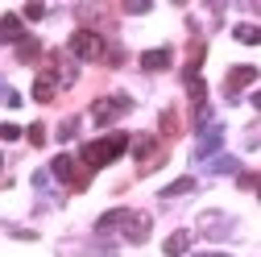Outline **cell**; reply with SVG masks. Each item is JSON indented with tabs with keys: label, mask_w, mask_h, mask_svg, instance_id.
Instances as JSON below:
<instances>
[{
	"label": "cell",
	"mask_w": 261,
	"mask_h": 257,
	"mask_svg": "<svg viewBox=\"0 0 261 257\" xmlns=\"http://www.w3.org/2000/svg\"><path fill=\"white\" fill-rule=\"evenodd\" d=\"M95 228H100V233H108V228H124V241L141 245V241L149 237V216H145V212H128V208H116V212H104Z\"/></svg>",
	"instance_id": "6da1fadb"
},
{
	"label": "cell",
	"mask_w": 261,
	"mask_h": 257,
	"mask_svg": "<svg viewBox=\"0 0 261 257\" xmlns=\"http://www.w3.org/2000/svg\"><path fill=\"white\" fill-rule=\"evenodd\" d=\"M124 149H128V137H124V133H108V137H100V141H87V145H83V166L100 170V166L116 162Z\"/></svg>",
	"instance_id": "7a4b0ae2"
},
{
	"label": "cell",
	"mask_w": 261,
	"mask_h": 257,
	"mask_svg": "<svg viewBox=\"0 0 261 257\" xmlns=\"http://www.w3.org/2000/svg\"><path fill=\"white\" fill-rule=\"evenodd\" d=\"M71 54L95 62V58H108V46H104V38L95 34V29H75L71 34Z\"/></svg>",
	"instance_id": "3957f363"
},
{
	"label": "cell",
	"mask_w": 261,
	"mask_h": 257,
	"mask_svg": "<svg viewBox=\"0 0 261 257\" xmlns=\"http://www.w3.org/2000/svg\"><path fill=\"white\" fill-rule=\"evenodd\" d=\"M128 108H133V100H128V95H108V100H95L91 120H95V124H112V120L124 116Z\"/></svg>",
	"instance_id": "277c9868"
},
{
	"label": "cell",
	"mask_w": 261,
	"mask_h": 257,
	"mask_svg": "<svg viewBox=\"0 0 261 257\" xmlns=\"http://www.w3.org/2000/svg\"><path fill=\"white\" fill-rule=\"evenodd\" d=\"M50 174H54L58 183H71V187H79V191L87 187V174H75V158H71V153H58L54 162H50Z\"/></svg>",
	"instance_id": "5b68a950"
},
{
	"label": "cell",
	"mask_w": 261,
	"mask_h": 257,
	"mask_svg": "<svg viewBox=\"0 0 261 257\" xmlns=\"http://www.w3.org/2000/svg\"><path fill=\"white\" fill-rule=\"evenodd\" d=\"M253 79H257V67H232V71H228V79H224V95H228V100H237V95H241Z\"/></svg>",
	"instance_id": "8992f818"
},
{
	"label": "cell",
	"mask_w": 261,
	"mask_h": 257,
	"mask_svg": "<svg viewBox=\"0 0 261 257\" xmlns=\"http://www.w3.org/2000/svg\"><path fill=\"white\" fill-rule=\"evenodd\" d=\"M133 153H137L141 170H153V162H162V149H158V141H153V137H137Z\"/></svg>",
	"instance_id": "52a82bcc"
},
{
	"label": "cell",
	"mask_w": 261,
	"mask_h": 257,
	"mask_svg": "<svg viewBox=\"0 0 261 257\" xmlns=\"http://www.w3.org/2000/svg\"><path fill=\"white\" fill-rule=\"evenodd\" d=\"M170 62H174V54H170L166 46H162V50H145V54H141V67H145V71H166Z\"/></svg>",
	"instance_id": "ba28073f"
},
{
	"label": "cell",
	"mask_w": 261,
	"mask_h": 257,
	"mask_svg": "<svg viewBox=\"0 0 261 257\" xmlns=\"http://www.w3.org/2000/svg\"><path fill=\"white\" fill-rule=\"evenodd\" d=\"M220 145H224V128L216 124V128H207V133H203V141L195 145V158H207V153H216Z\"/></svg>",
	"instance_id": "9c48e42d"
},
{
	"label": "cell",
	"mask_w": 261,
	"mask_h": 257,
	"mask_svg": "<svg viewBox=\"0 0 261 257\" xmlns=\"http://www.w3.org/2000/svg\"><path fill=\"white\" fill-rule=\"evenodd\" d=\"M0 38H5V42H25V25H21L17 13H9L5 21H0Z\"/></svg>",
	"instance_id": "30bf717a"
},
{
	"label": "cell",
	"mask_w": 261,
	"mask_h": 257,
	"mask_svg": "<svg viewBox=\"0 0 261 257\" xmlns=\"http://www.w3.org/2000/svg\"><path fill=\"white\" fill-rule=\"evenodd\" d=\"M54 91H58V79H54V75H38V83H34V100H38V104H50Z\"/></svg>",
	"instance_id": "8fae6325"
},
{
	"label": "cell",
	"mask_w": 261,
	"mask_h": 257,
	"mask_svg": "<svg viewBox=\"0 0 261 257\" xmlns=\"http://www.w3.org/2000/svg\"><path fill=\"white\" fill-rule=\"evenodd\" d=\"M187 249H191V233H170L166 245H162V253H166V257H182Z\"/></svg>",
	"instance_id": "7c38bea8"
},
{
	"label": "cell",
	"mask_w": 261,
	"mask_h": 257,
	"mask_svg": "<svg viewBox=\"0 0 261 257\" xmlns=\"http://www.w3.org/2000/svg\"><path fill=\"white\" fill-rule=\"evenodd\" d=\"M195 191V178H174L170 187H162V199H174V195H191Z\"/></svg>",
	"instance_id": "4fadbf2b"
},
{
	"label": "cell",
	"mask_w": 261,
	"mask_h": 257,
	"mask_svg": "<svg viewBox=\"0 0 261 257\" xmlns=\"http://www.w3.org/2000/svg\"><path fill=\"white\" fill-rule=\"evenodd\" d=\"M232 34H237V42H245V46H261V25H237Z\"/></svg>",
	"instance_id": "5bb4252c"
},
{
	"label": "cell",
	"mask_w": 261,
	"mask_h": 257,
	"mask_svg": "<svg viewBox=\"0 0 261 257\" xmlns=\"http://www.w3.org/2000/svg\"><path fill=\"white\" fill-rule=\"evenodd\" d=\"M75 133H79V120H75V116H67V120L58 124V141H71Z\"/></svg>",
	"instance_id": "9a60e30c"
},
{
	"label": "cell",
	"mask_w": 261,
	"mask_h": 257,
	"mask_svg": "<svg viewBox=\"0 0 261 257\" xmlns=\"http://www.w3.org/2000/svg\"><path fill=\"white\" fill-rule=\"evenodd\" d=\"M241 162H237V158H216V162H212V174H232Z\"/></svg>",
	"instance_id": "2e32d148"
},
{
	"label": "cell",
	"mask_w": 261,
	"mask_h": 257,
	"mask_svg": "<svg viewBox=\"0 0 261 257\" xmlns=\"http://www.w3.org/2000/svg\"><path fill=\"white\" fill-rule=\"evenodd\" d=\"M17 58H21V62H34V58H38V42H34V38H25L21 50H17Z\"/></svg>",
	"instance_id": "e0dca14e"
},
{
	"label": "cell",
	"mask_w": 261,
	"mask_h": 257,
	"mask_svg": "<svg viewBox=\"0 0 261 257\" xmlns=\"http://www.w3.org/2000/svg\"><path fill=\"white\" fill-rule=\"evenodd\" d=\"M162 133H166V137L178 133V116H174V112H162Z\"/></svg>",
	"instance_id": "ac0fdd59"
},
{
	"label": "cell",
	"mask_w": 261,
	"mask_h": 257,
	"mask_svg": "<svg viewBox=\"0 0 261 257\" xmlns=\"http://www.w3.org/2000/svg\"><path fill=\"white\" fill-rule=\"evenodd\" d=\"M21 17H25V21H42V17H46V5H25Z\"/></svg>",
	"instance_id": "d6986e66"
},
{
	"label": "cell",
	"mask_w": 261,
	"mask_h": 257,
	"mask_svg": "<svg viewBox=\"0 0 261 257\" xmlns=\"http://www.w3.org/2000/svg\"><path fill=\"white\" fill-rule=\"evenodd\" d=\"M0 104H9V108H17V104H21V95H17L13 87H0Z\"/></svg>",
	"instance_id": "ffe728a7"
},
{
	"label": "cell",
	"mask_w": 261,
	"mask_h": 257,
	"mask_svg": "<svg viewBox=\"0 0 261 257\" xmlns=\"http://www.w3.org/2000/svg\"><path fill=\"white\" fill-rule=\"evenodd\" d=\"M17 137H21L17 124H0V141H17Z\"/></svg>",
	"instance_id": "44dd1931"
},
{
	"label": "cell",
	"mask_w": 261,
	"mask_h": 257,
	"mask_svg": "<svg viewBox=\"0 0 261 257\" xmlns=\"http://www.w3.org/2000/svg\"><path fill=\"white\" fill-rule=\"evenodd\" d=\"M29 141L42 145V141H46V128H42V124H29Z\"/></svg>",
	"instance_id": "7402d4cb"
},
{
	"label": "cell",
	"mask_w": 261,
	"mask_h": 257,
	"mask_svg": "<svg viewBox=\"0 0 261 257\" xmlns=\"http://www.w3.org/2000/svg\"><path fill=\"white\" fill-rule=\"evenodd\" d=\"M253 108H257V112H261V91H257V95H253Z\"/></svg>",
	"instance_id": "603a6c76"
},
{
	"label": "cell",
	"mask_w": 261,
	"mask_h": 257,
	"mask_svg": "<svg viewBox=\"0 0 261 257\" xmlns=\"http://www.w3.org/2000/svg\"><path fill=\"white\" fill-rule=\"evenodd\" d=\"M195 257H228V253H195Z\"/></svg>",
	"instance_id": "cb8c5ba5"
},
{
	"label": "cell",
	"mask_w": 261,
	"mask_h": 257,
	"mask_svg": "<svg viewBox=\"0 0 261 257\" xmlns=\"http://www.w3.org/2000/svg\"><path fill=\"white\" fill-rule=\"evenodd\" d=\"M257 195H261V191H257Z\"/></svg>",
	"instance_id": "d4e9b609"
}]
</instances>
